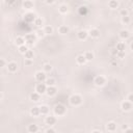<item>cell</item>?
Listing matches in <instances>:
<instances>
[{
    "label": "cell",
    "instance_id": "6da1fadb",
    "mask_svg": "<svg viewBox=\"0 0 133 133\" xmlns=\"http://www.w3.org/2000/svg\"><path fill=\"white\" fill-rule=\"evenodd\" d=\"M69 101H70V103H71V105H73V106H78V105H80L82 103V98L79 95H73L71 98H70Z\"/></svg>",
    "mask_w": 133,
    "mask_h": 133
},
{
    "label": "cell",
    "instance_id": "4dcf8cb0",
    "mask_svg": "<svg viewBox=\"0 0 133 133\" xmlns=\"http://www.w3.org/2000/svg\"><path fill=\"white\" fill-rule=\"evenodd\" d=\"M44 31H45V33L46 34H51V33H53V28H52L51 26H46Z\"/></svg>",
    "mask_w": 133,
    "mask_h": 133
},
{
    "label": "cell",
    "instance_id": "9c48e42d",
    "mask_svg": "<svg viewBox=\"0 0 133 133\" xmlns=\"http://www.w3.org/2000/svg\"><path fill=\"white\" fill-rule=\"evenodd\" d=\"M131 108H132V103L130 101H125V102L122 103V109L124 111H129L131 110Z\"/></svg>",
    "mask_w": 133,
    "mask_h": 133
},
{
    "label": "cell",
    "instance_id": "484cf974",
    "mask_svg": "<svg viewBox=\"0 0 133 133\" xmlns=\"http://www.w3.org/2000/svg\"><path fill=\"white\" fill-rule=\"evenodd\" d=\"M59 13H61V14H66V13H68V6H66V5H65V4H62V5H60V6H59Z\"/></svg>",
    "mask_w": 133,
    "mask_h": 133
},
{
    "label": "cell",
    "instance_id": "e575fe53",
    "mask_svg": "<svg viewBox=\"0 0 133 133\" xmlns=\"http://www.w3.org/2000/svg\"><path fill=\"white\" fill-rule=\"evenodd\" d=\"M32 64H33L32 59H30V58H25V61H24V65H25V66H31Z\"/></svg>",
    "mask_w": 133,
    "mask_h": 133
},
{
    "label": "cell",
    "instance_id": "ba28073f",
    "mask_svg": "<svg viewBox=\"0 0 133 133\" xmlns=\"http://www.w3.org/2000/svg\"><path fill=\"white\" fill-rule=\"evenodd\" d=\"M36 79L38 82H45L46 81V75L43 72H37L36 74Z\"/></svg>",
    "mask_w": 133,
    "mask_h": 133
},
{
    "label": "cell",
    "instance_id": "681fc988",
    "mask_svg": "<svg viewBox=\"0 0 133 133\" xmlns=\"http://www.w3.org/2000/svg\"><path fill=\"white\" fill-rule=\"evenodd\" d=\"M132 30H133V29H132Z\"/></svg>",
    "mask_w": 133,
    "mask_h": 133
},
{
    "label": "cell",
    "instance_id": "3957f363",
    "mask_svg": "<svg viewBox=\"0 0 133 133\" xmlns=\"http://www.w3.org/2000/svg\"><path fill=\"white\" fill-rule=\"evenodd\" d=\"M47 90V84L44 82H40L37 83V86H36V92H37L38 94H41V95H43V94L46 93Z\"/></svg>",
    "mask_w": 133,
    "mask_h": 133
},
{
    "label": "cell",
    "instance_id": "ac0fdd59",
    "mask_svg": "<svg viewBox=\"0 0 133 133\" xmlns=\"http://www.w3.org/2000/svg\"><path fill=\"white\" fill-rule=\"evenodd\" d=\"M108 6H109L111 9H115L118 7V2L117 0H110V1L108 2Z\"/></svg>",
    "mask_w": 133,
    "mask_h": 133
},
{
    "label": "cell",
    "instance_id": "f6af8a7d",
    "mask_svg": "<svg viewBox=\"0 0 133 133\" xmlns=\"http://www.w3.org/2000/svg\"><path fill=\"white\" fill-rule=\"evenodd\" d=\"M128 129V127H127V125H124L123 127H122V130H124V131H126Z\"/></svg>",
    "mask_w": 133,
    "mask_h": 133
},
{
    "label": "cell",
    "instance_id": "9a60e30c",
    "mask_svg": "<svg viewBox=\"0 0 133 133\" xmlns=\"http://www.w3.org/2000/svg\"><path fill=\"white\" fill-rule=\"evenodd\" d=\"M7 69H8V71H9V72L14 73V72H16V71H17V69H18V65H17L16 62L12 61V62H9V64L7 65Z\"/></svg>",
    "mask_w": 133,
    "mask_h": 133
},
{
    "label": "cell",
    "instance_id": "d4e9b609",
    "mask_svg": "<svg viewBox=\"0 0 133 133\" xmlns=\"http://www.w3.org/2000/svg\"><path fill=\"white\" fill-rule=\"evenodd\" d=\"M38 131V127L37 125H29L28 126V132L30 133H36Z\"/></svg>",
    "mask_w": 133,
    "mask_h": 133
},
{
    "label": "cell",
    "instance_id": "b9f144b4",
    "mask_svg": "<svg viewBox=\"0 0 133 133\" xmlns=\"http://www.w3.org/2000/svg\"><path fill=\"white\" fill-rule=\"evenodd\" d=\"M46 132H47V133H54V132H55V130H54V129L49 128V129H47V130H46Z\"/></svg>",
    "mask_w": 133,
    "mask_h": 133
},
{
    "label": "cell",
    "instance_id": "5b68a950",
    "mask_svg": "<svg viewBox=\"0 0 133 133\" xmlns=\"http://www.w3.org/2000/svg\"><path fill=\"white\" fill-rule=\"evenodd\" d=\"M36 15L32 13H28V14H26L25 16H24V21H25L26 23H32L36 21Z\"/></svg>",
    "mask_w": 133,
    "mask_h": 133
},
{
    "label": "cell",
    "instance_id": "7dc6e473",
    "mask_svg": "<svg viewBox=\"0 0 133 133\" xmlns=\"http://www.w3.org/2000/svg\"><path fill=\"white\" fill-rule=\"evenodd\" d=\"M2 98H3V94L1 93V95H0V99H1V100H2Z\"/></svg>",
    "mask_w": 133,
    "mask_h": 133
},
{
    "label": "cell",
    "instance_id": "4316f807",
    "mask_svg": "<svg viewBox=\"0 0 133 133\" xmlns=\"http://www.w3.org/2000/svg\"><path fill=\"white\" fill-rule=\"evenodd\" d=\"M125 49H126V46H125L124 43H118V44H117V50H118V51H125Z\"/></svg>",
    "mask_w": 133,
    "mask_h": 133
},
{
    "label": "cell",
    "instance_id": "d590c367",
    "mask_svg": "<svg viewBox=\"0 0 133 133\" xmlns=\"http://www.w3.org/2000/svg\"><path fill=\"white\" fill-rule=\"evenodd\" d=\"M117 57L118 58H124L125 57V51H118Z\"/></svg>",
    "mask_w": 133,
    "mask_h": 133
},
{
    "label": "cell",
    "instance_id": "74e56055",
    "mask_svg": "<svg viewBox=\"0 0 133 133\" xmlns=\"http://www.w3.org/2000/svg\"><path fill=\"white\" fill-rule=\"evenodd\" d=\"M44 70L46 72H50L51 70H52V66H51V65H49V64H47V65H45L44 66Z\"/></svg>",
    "mask_w": 133,
    "mask_h": 133
},
{
    "label": "cell",
    "instance_id": "2e32d148",
    "mask_svg": "<svg viewBox=\"0 0 133 133\" xmlns=\"http://www.w3.org/2000/svg\"><path fill=\"white\" fill-rule=\"evenodd\" d=\"M40 99H41V94H38L37 92L32 93L30 95V100L33 101V102H37V101H40Z\"/></svg>",
    "mask_w": 133,
    "mask_h": 133
},
{
    "label": "cell",
    "instance_id": "83f0119b",
    "mask_svg": "<svg viewBox=\"0 0 133 133\" xmlns=\"http://www.w3.org/2000/svg\"><path fill=\"white\" fill-rule=\"evenodd\" d=\"M45 83L47 84V86H52V85L55 84V80L53 78H49V79H46Z\"/></svg>",
    "mask_w": 133,
    "mask_h": 133
},
{
    "label": "cell",
    "instance_id": "8992f818",
    "mask_svg": "<svg viewBox=\"0 0 133 133\" xmlns=\"http://www.w3.org/2000/svg\"><path fill=\"white\" fill-rule=\"evenodd\" d=\"M56 93H57V89H56V87H54V85L48 86V87H47V90H46L47 96H49V97H53V96L56 95Z\"/></svg>",
    "mask_w": 133,
    "mask_h": 133
},
{
    "label": "cell",
    "instance_id": "7a4b0ae2",
    "mask_svg": "<svg viewBox=\"0 0 133 133\" xmlns=\"http://www.w3.org/2000/svg\"><path fill=\"white\" fill-rule=\"evenodd\" d=\"M66 108L65 105H62V104H57V105H55V107H54V113L56 114V115H64L66 113Z\"/></svg>",
    "mask_w": 133,
    "mask_h": 133
},
{
    "label": "cell",
    "instance_id": "f1b7e54d",
    "mask_svg": "<svg viewBox=\"0 0 133 133\" xmlns=\"http://www.w3.org/2000/svg\"><path fill=\"white\" fill-rule=\"evenodd\" d=\"M27 51H28V49H27V47L25 46V45H22V46H20V47H19V52H20V53L25 54Z\"/></svg>",
    "mask_w": 133,
    "mask_h": 133
},
{
    "label": "cell",
    "instance_id": "ab89813d",
    "mask_svg": "<svg viewBox=\"0 0 133 133\" xmlns=\"http://www.w3.org/2000/svg\"><path fill=\"white\" fill-rule=\"evenodd\" d=\"M44 34H46V33H45V31H42V30L37 31V36L38 37H44Z\"/></svg>",
    "mask_w": 133,
    "mask_h": 133
},
{
    "label": "cell",
    "instance_id": "7402d4cb",
    "mask_svg": "<svg viewBox=\"0 0 133 133\" xmlns=\"http://www.w3.org/2000/svg\"><path fill=\"white\" fill-rule=\"evenodd\" d=\"M120 37H121V38H123V40H127V38L130 37V33H129L128 30H122L120 32Z\"/></svg>",
    "mask_w": 133,
    "mask_h": 133
},
{
    "label": "cell",
    "instance_id": "44dd1931",
    "mask_svg": "<svg viewBox=\"0 0 133 133\" xmlns=\"http://www.w3.org/2000/svg\"><path fill=\"white\" fill-rule=\"evenodd\" d=\"M78 13H79L80 16H86L87 13H89V10H87L86 6H80L79 9H78Z\"/></svg>",
    "mask_w": 133,
    "mask_h": 133
},
{
    "label": "cell",
    "instance_id": "c3c4849f",
    "mask_svg": "<svg viewBox=\"0 0 133 133\" xmlns=\"http://www.w3.org/2000/svg\"><path fill=\"white\" fill-rule=\"evenodd\" d=\"M130 47H131V50H133V43L131 44V46H130Z\"/></svg>",
    "mask_w": 133,
    "mask_h": 133
},
{
    "label": "cell",
    "instance_id": "603a6c76",
    "mask_svg": "<svg viewBox=\"0 0 133 133\" xmlns=\"http://www.w3.org/2000/svg\"><path fill=\"white\" fill-rule=\"evenodd\" d=\"M25 42H26V41H25V38H23L22 37H18L16 38V45H18L19 47L25 44Z\"/></svg>",
    "mask_w": 133,
    "mask_h": 133
},
{
    "label": "cell",
    "instance_id": "cb8c5ba5",
    "mask_svg": "<svg viewBox=\"0 0 133 133\" xmlns=\"http://www.w3.org/2000/svg\"><path fill=\"white\" fill-rule=\"evenodd\" d=\"M40 110H41V114H48L49 107L46 106V105H42V106H40Z\"/></svg>",
    "mask_w": 133,
    "mask_h": 133
},
{
    "label": "cell",
    "instance_id": "7bdbcfd3",
    "mask_svg": "<svg viewBox=\"0 0 133 133\" xmlns=\"http://www.w3.org/2000/svg\"><path fill=\"white\" fill-rule=\"evenodd\" d=\"M45 1H46L47 4H52L54 2V0H45Z\"/></svg>",
    "mask_w": 133,
    "mask_h": 133
},
{
    "label": "cell",
    "instance_id": "30bf717a",
    "mask_svg": "<svg viewBox=\"0 0 133 133\" xmlns=\"http://www.w3.org/2000/svg\"><path fill=\"white\" fill-rule=\"evenodd\" d=\"M30 114L32 115V117H34V118L38 117V115L41 114L40 107H37V106H34V107H32V108H31V109H30Z\"/></svg>",
    "mask_w": 133,
    "mask_h": 133
},
{
    "label": "cell",
    "instance_id": "60d3db41",
    "mask_svg": "<svg viewBox=\"0 0 133 133\" xmlns=\"http://www.w3.org/2000/svg\"><path fill=\"white\" fill-rule=\"evenodd\" d=\"M128 101H130L131 103H133V94H130V95L128 96Z\"/></svg>",
    "mask_w": 133,
    "mask_h": 133
},
{
    "label": "cell",
    "instance_id": "d6986e66",
    "mask_svg": "<svg viewBox=\"0 0 133 133\" xmlns=\"http://www.w3.org/2000/svg\"><path fill=\"white\" fill-rule=\"evenodd\" d=\"M58 31H59V33H60V34H66V33H68L69 31H70V29H69V27H68V26L61 25V26H59Z\"/></svg>",
    "mask_w": 133,
    "mask_h": 133
},
{
    "label": "cell",
    "instance_id": "ffe728a7",
    "mask_svg": "<svg viewBox=\"0 0 133 133\" xmlns=\"http://www.w3.org/2000/svg\"><path fill=\"white\" fill-rule=\"evenodd\" d=\"M76 60H77V62H78L79 65H84L85 62L87 61L84 55H78V56H77V58H76Z\"/></svg>",
    "mask_w": 133,
    "mask_h": 133
},
{
    "label": "cell",
    "instance_id": "52a82bcc",
    "mask_svg": "<svg viewBox=\"0 0 133 133\" xmlns=\"http://www.w3.org/2000/svg\"><path fill=\"white\" fill-rule=\"evenodd\" d=\"M105 78L103 76H97L96 78H95V84L97 86H103L105 84Z\"/></svg>",
    "mask_w": 133,
    "mask_h": 133
},
{
    "label": "cell",
    "instance_id": "8fae6325",
    "mask_svg": "<svg viewBox=\"0 0 133 133\" xmlns=\"http://www.w3.org/2000/svg\"><path fill=\"white\" fill-rule=\"evenodd\" d=\"M56 123V118L55 117H52V115H49V117L46 118V124L49 126H53Z\"/></svg>",
    "mask_w": 133,
    "mask_h": 133
},
{
    "label": "cell",
    "instance_id": "836d02e7",
    "mask_svg": "<svg viewBox=\"0 0 133 133\" xmlns=\"http://www.w3.org/2000/svg\"><path fill=\"white\" fill-rule=\"evenodd\" d=\"M130 17L129 16H126V17H122V22L125 23V24H129L130 23Z\"/></svg>",
    "mask_w": 133,
    "mask_h": 133
},
{
    "label": "cell",
    "instance_id": "5bb4252c",
    "mask_svg": "<svg viewBox=\"0 0 133 133\" xmlns=\"http://www.w3.org/2000/svg\"><path fill=\"white\" fill-rule=\"evenodd\" d=\"M23 7L25 9H31L33 7V2L32 0H25L23 2Z\"/></svg>",
    "mask_w": 133,
    "mask_h": 133
},
{
    "label": "cell",
    "instance_id": "e0dca14e",
    "mask_svg": "<svg viewBox=\"0 0 133 133\" xmlns=\"http://www.w3.org/2000/svg\"><path fill=\"white\" fill-rule=\"evenodd\" d=\"M107 130L110 132L115 131L117 130V124H115L114 122H109V123L107 124Z\"/></svg>",
    "mask_w": 133,
    "mask_h": 133
},
{
    "label": "cell",
    "instance_id": "277c9868",
    "mask_svg": "<svg viewBox=\"0 0 133 133\" xmlns=\"http://www.w3.org/2000/svg\"><path fill=\"white\" fill-rule=\"evenodd\" d=\"M36 34L34 33H28V34H26V37H25V41H26V44L28 45V46H32L33 43H34V41H36Z\"/></svg>",
    "mask_w": 133,
    "mask_h": 133
},
{
    "label": "cell",
    "instance_id": "7c38bea8",
    "mask_svg": "<svg viewBox=\"0 0 133 133\" xmlns=\"http://www.w3.org/2000/svg\"><path fill=\"white\" fill-rule=\"evenodd\" d=\"M77 37H78V38L79 40H81V41L86 40V37H89V32L85 31V30H81V31H79V32L77 33Z\"/></svg>",
    "mask_w": 133,
    "mask_h": 133
},
{
    "label": "cell",
    "instance_id": "bcb514c9",
    "mask_svg": "<svg viewBox=\"0 0 133 133\" xmlns=\"http://www.w3.org/2000/svg\"><path fill=\"white\" fill-rule=\"evenodd\" d=\"M125 132H133V129H127Z\"/></svg>",
    "mask_w": 133,
    "mask_h": 133
},
{
    "label": "cell",
    "instance_id": "f35d334b",
    "mask_svg": "<svg viewBox=\"0 0 133 133\" xmlns=\"http://www.w3.org/2000/svg\"><path fill=\"white\" fill-rule=\"evenodd\" d=\"M120 14H121L122 17H126V16H128V10L127 9H122L120 12Z\"/></svg>",
    "mask_w": 133,
    "mask_h": 133
},
{
    "label": "cell",
    "instance_id": "1f68e13d",
    "mask_svg": "<svg viewBox=\"0 0 133 133\" xmlns=\"http://www.w3.org/2000/svg\"><path fill=\"white\" fill-rule=\"evenodd\" d=\"M24 55H25V58H30V59H32V58H33V51L28 50Z\"/></svg>",
    "mask_w": 133,
    "mask_h": 133
},
{
    "label": "cell",
    "instance_id": "d6a6232c",
    "mask_svg": "<svg viewBox=\"0 0 133 133\" xmlns=\"http://www.w3.org/2000/svg\"><path fill=\"white\" fill-rule=\"evenodd\" d=\"M34 25L37 26V27H41L42 25H43V20H42L41 18H37L36 21H34Z\"/></svg>",
    "mask_w": 133,
    "mask_h": 133
},
{
    "label": "cell",
    "instance_id": "f546056e",
    "mask_svg": "<svg viewBox=\"0 0 133 133\" xmlns=\"http://www.w3.org/2000/svg\"><path fill=\"white\" fill-rule=\"evenodd\" d=\"M84 56H85V58H86L87 61H90V60H92V59L94 58V54L92 53V52H86V53L84 54Z\"/></svg>",
    "mask_w": 133,
    "mask_h": 133
},
{
    "label": "cell",
    "instance_id": "ee69618b",
    "mask_svg": "<svg viewBox=\"0 0 133 133\" xmlns=\"http://www.w3.org/2000/svg\"><path fill=\"white\" fill-rule=\"evenodd\" d=\"M0 62H1V66H5V60L3 58H1V60H0Z\"/></svg>",
    "mask_w": 133,
    "mask_h": 133
},
{
    "label": "cell",
    "instance_id": "8d00e7d4",
    "mask_svg": "<svg viewBox=\"0 0 133 133\" xmlns=\"http://www.w3.org/2000/svg\"><path fill=\"white\" fill-rule=\"evenodd\" d=\"M16 3V0H5V4L8 6H12Z\"/></svg>",
    "mask_w": 133,
    "mask_h": 133
},
{
    "label": "cell",
    "instance_id": "4fadbf2b",
    "mask_svg": "<svg viewBox=\"0 0 133 133\" xmlns=\"http://www.w3.org/2000/svg\"><path fill=\"white\" fill-rule=\"evenodd\" d=\"M89 34L92 37L94 38H97V37H100V30L99 29H97V28H94V29H90V31L89 32Z\"/></svg>",
    "mask_w": 133,
    "mask_h": 133
}]
</instances>
